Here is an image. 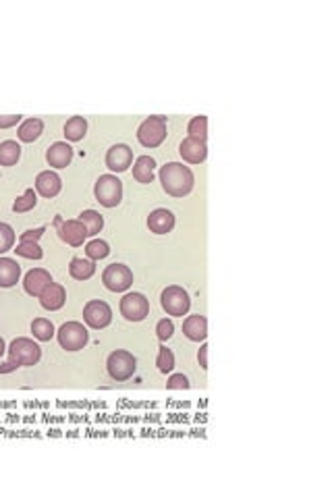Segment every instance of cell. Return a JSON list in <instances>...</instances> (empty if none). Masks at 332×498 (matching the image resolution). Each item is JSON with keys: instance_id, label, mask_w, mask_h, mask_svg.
Returning a JSON list of instances; mask_svg holds the SVG:
<instances>
[{"instance_id": "cell-1", "label": "cell", "mask_w": 332, "mask_h": 498, "mask_svg": "<svg viewBox=\"0 0 332 498\" xmlns=\"http://www.w3.org/2000/svg\"><path fill=\"white\" fill-rule=\"evenodd\" d=\"M160 183L162 189L173 197H185L191 193L195 185V177L189 166L181 162H168L160 168Z\"/></svg>"}, {"instance_id": "cell-2", "label": "cell", "mask_w": 332, "mask_h": 498, "mask_svg": "<svg viewBox=\"0 0 332 498\" xmlns=\"http://www.w3.org/2000/svg\"><path fill=\"white\" fill-rule=\"evenodd\" d=\"M94 195L104 208H117L123 199V183L117 175H102L94 185Z\"/></svg>"}, {"instance_id": "cell-3", "label": "cell", "mask_w": 332, "mask_h": 498, "mask_svg": "<svg viewBox=\"0 0 332 498\" xmlns=\"http://www.w3.org/2000/svg\"><path fill=\"white\" fill-rule=\"evenodd\" d=\"M106 368H108V374H110L113 380L125 382V380H129V378L135 374V370H137V359H135L133 353L119 349V351H113V353L108 355Z\"/></svg>"}, {"instance_id": "cell-4", "label": "cell", "mask_w": 332, "mask_h": 498, "mask_svg": "<svg viewBox=\"0 0 332 498\" xmlns=\"http://www.w3.org/2000/svg\"><path fill=\"white\" fill-rule=\"evenodd\" d=\"M137 139L144 148H158L166 139V117H150L137 129Z\"/></svg>"}, {"instance_id": "cell-5", "label": "cell", "mask_w": 332, "mask_h": 498, "mask_svg": "<svg viewBox=\"0 0 332 498\" xmlns=\"http://www.w3.org/2000/svg\"><path fill=\"white\" fill-rule=\"evenodd\" d=\"M9 357L17 366H36L42 357V349L36 341L19 337L9 347Z\"/></svg>"}, {"instance_id": "cell-6", "label": "cell", "mask_w": 332, "mask_h": 498, "mask_svg": "<svg viewBox=\"0 0 332 498\" xmlns=\"http://www.w3.org/2000/svg\"><path fill=\"white\" fill-rule=\"evenodd\" d=\"M160 303H162V310L168 314V316H179L183 318L189 308H191V299H189V293L183 289V287H166L160 295Z\"/></svg>"}, {"instance_id": "cell-7", "label": "cell", "mask_w": 332, "mask_h": 498, "mask_svg": "<svg viewBox=\"0 0 332 498\" xmlns=\"http://www.w3.org/2000/svg\"><path fill=\"white\" fill-rule=\"evenodd\" d=\"M57 337H59V343L65 351H79L90 341L88 328L81 322H65L57 330Z\"/></svg>"}, {"instance_id": "cell-8", "label": "cell", "mask_w": 332, "mask_h": 498, "mask_svg": "<svg viewBox=\"0 0 332 498\" xmlns=\"http://www.w3.org/2000/svg\"><path fill=\"white\" fill-rule=\"evenodd\" d=\"M102 283L113 293H123L133 285V272L125 264H110L102 272Z\"/></svg>"}, {"instance_id": "cell-9", "label": "cell", "mask_w": 332, "mask_h": 498, "mask_svg": "<svg viewBox=\"0 0 332 498\" xmlns=\"http://www.w3.org/2000/svg\"><path fill=\"white\" fill-rule=\"evenodd\" d=\"M84 320L90 328L94 330H102L113 322V310L106 301L102 299H92L86 303L84 308Z\"/></svg>"}, {"instance_id": "cell-10", "label": "cell", "mask_w": 332, "mask_h": 498, "mask_svg": "<svg viewBox=\"0 0 332 498\" xmlns=\"http://www.w3.org/2000/svg\"><path fill=\"white\" fill-rule=\"evenodd\" d=\"M121 314L129 322H141L150 314V301L141 293H127L121 299Z\"/></svg>"}, {"instance_id": "cell-11", "label": "cell", "mask_w": 332, "mask_h": 498, "mask_svg": "<svg viewBox=\"0 0 332 498\" xmlns=\"http://www.w3.org/2000/svg\"><path fill=\"white\" fill-rule=\"evenodd\" d=\"M133 162V150L125 143H115L106 152V166L113 172H125Z\"/></svg>"}, {"instance_id": "cell-12", "label": "cell", "mask_w": 332, "mask_h": 498, "mask_svg": "<svg viewBox=\"0 0 332 498\" xmlns=\"http://www.w3.org/2000/svg\"><path fill=\"white\" fill-rule=\"evenodd\" d=\"M179 154H181V158H183L185 162H189V164H202V162L206 160V156H208V146H206V141H202V139L187 137V139L181 141Z\"/></svg>"}, {"instance_id": "cell-13", "label": "cell", "mask_w": 332, "mask_h": 498, "mask_svg": "<svg viewBox=\"0 0 332 498\" xmlns=\"http://www.w3.org/2000/svg\"><path fill=\"white\" fill-rule=\"evenodd\" d=\"M59 237H61L67 245L79 247V245H84V241L88 239V230H86V226H84L79 220H65V222H61Z\"/></svg>"}, {"instance_id": "cell-14", "label": "cell", "mask_w": 332, "mask_h": 498, "mask_svg": "<svg viewBox=\"0 0 332 498\" xmlns=\"http://www.w3.org/2000/svg\"><path fill=\"white\" fill-rule=\"evenodd\" d=\"M63 189V181L55 170H44L36 177V191L42 197H57Z\"/></svg>"}, {"instance_id": "cell-15", "label": "cell", "mask_w": 332, "mask_h": 498, "mask_svg": "<svg viewBox=\"0 0 332 498\" xmlns=\"http://www.w3.org/2000/svg\"><path fill=\"white\" fill-rule=\"evenodd\" d=\"M52 283V277L48 270L44 268H34L26 275L23 279V287H26V293L32 295V297H40V293L46 289V285Z\"/></svg>"}, {"instance_id": "cell-16", "label": "cell", "mask_w": 332, "mask_h": 498, "mask_svg": "<svg viewBox=\"0 0 332 498\" xmlns=\"http://www.w3.org/2000/svg\"><path fill=\"white\" fill-rule=\"evenodd\" d=\"M46 160L52 168H67L73 160V148L67 141H57L48 148Z\"/></svg>"}, {"instance_id": "cell-17", "label": "cell", "mask_w": 332, "mask_h": 498, "mask_svg": "<svg viewBox=\"0 0 332 498\" xmlns=\"http://www.w3.org/2000/svg\"><path fill=\"white\" fill-rule=\"evenodd\" d=\"M148 228L156 235H166L175 228V214L166 208H158L148 216Z\"/></svg>"}, {"instance_id": "cell-18", "label": "cell", "mask_w": 332, "mask_h": 498, "mask_svg": "<svg viewBox=\"0 0 332 498\" xmlns=\"http://www.w3.org/2000/svg\"><path fill=\"white\" fill-rule=\"evenodd\" d=\"M65 301H67V293H65V289H63L59 283L46 285V289L40 293V303H42V308L48 310V312L61 310V308L65 306Z\"/></svg>"}, {"instance_id": "cell-19", "label": "cell", "mask_w": 332, "mask_h": 498, "mask_svg": "<svg viewBox=\"0 0 332 498\" xmlns=\"http://www.w3.org/2000/svg\"><path fill=\"white\" fill-rule=\"evenodd\" d=\"M183 335L193 341V343H199V341H206L208 337V320L199 314L195 316H189L185 322H183Z\"/></svg>"}, {"instance_id": "cell-20", "label": "cell", "mask_w": 332, "mask_h": 498, "mask_svg": "<svg viewBox=\"0 0 332 498\" xmlns=\"http://www.w3.org/2000/svg\"><path fill=\"white\" fill-rule=\"evenodd\" d=\"M21 279V266L11 258H0V287L11 289Z\"/></svg>"}, {"instance_id": "cell-21", "label": "cell", "mask_w": 332, "mask_h": 498, "mask_svg": "<svg viewBox=\"0 0 332 498\" xmlns=\"http://www.w3.org/2000/svg\"><path fill=\"white\" fill-rule=\"evenodd\" d=\"M154 168H156V160L152 156H139L133 164V177L137 183H152L154 181Z\"/></svg>"}, {"instance_id": "cell-22", "label": "cell", "mask_w": 332, "mask_h": 498, "mask_svg": "<svg viewBox=\"0 0 332 498\" xmlns=\"http://www.w3.org/2000/svg\"><path fill=\"white\" fill-rule=\"evenodd\" d=\"M42 131H44V123L40 119H26L17 129V137L26 143H32L42 135Z\"/></svg>"}, {"instance_id": "cell-23", "label": "cell", "mask_w": 332, "mask_h": 498, "mask_svg": "<svg viewBox=\"0 0 332 498\" xmlns=\"http://www.w3.org/2000/svg\"><path fill=\"white\" fill-rule=\"evenodd\" d=\"M69 275L75 281H88L96 275V264L92 260H84V258H73L71 266H69Z\"/></svg>"}, {"instance_id": "cell-24", "label": "cell", "mask_w": 332, "mask_h": 498, "mask_svg": "<svg viewBox=\"0 0 332 498\" xmlns=\"http://www.w3.org/2000/svg\"><path fill=\"white\" fill-rule=\"evenodd\" d=\"M21 158V146L13 139L0 143V166H15Z\"/></svg>"}, {"instance_id": "cell-25", "label": "cell", "mask_w": 332, "mask_h": 498, "mask_svg": "<svg viewBox=\"0 0 332 498\" xmlns=\"http://www.w3.org/2000/svg\"><path fill=\"white\" fill-rule=\"evenodd\" d=\"M77 220L86 226L88 237H96V235L102 230V226H104V218H102V214L96 212V210H84Z\"/></svg>"}, {"instance_id": "cell-26", "label": "cell", "mask_w": 332, "mask_h": 498, "mask_svg": "<svg viewBox=\"0 0 332 498\" xmlns=\"http://www.w3.org/2000/svg\"><path fill=\"white\" fill-rule=\"evenodd\" d=\"M88 133V121L84 117H71L65 123V137L69 141H81Z\"/></svg>"}, {"instance_id": "cell-27", "label": "cell", "mask_w": 332, "mask_h": 498, "mask_svg": "<svg viewBox=\"0 0 332 498\" xmlns=\"http://www.w3.org/2000/svg\"><path fill=\"white\" fill-rule=\"evenodd\" d=\"M32 332H34V337H36L38 341H42V343L50 341V339L57 335L55 324H52L50 320H46V318H36V320L32 322Z\"/></svg>"}, {"instance_id": "cell-28", "label": "cell", "mask_w": 332, "mask_h": 498, "mask_svg": "<svg viewBox=\"0 0 332 498\" xmlns=\"http://www.w3.org/2000/svg\"><path fill=\"white\" fill-rule=\"evenodd\" d=\"M108 254H110V247H108V243L102 241V239H92V241L86 245V256H88L92 262L104 260V258H108Z\"/></svg>"}, {"instance_id": "cell-29", "label": "cell", "mask_w": 332, "mask_h": 498, "mask_svg": "<svg viewBox=\"0 0 332 498\" xmlns=\"http://www.w3.org/2000/svg\"><path fill=\"white\" fill-rule=\"evenodd\" d=\"M187 133H189V137H193V139L206 141V139H208V117H204V114L193 117V119L189 121V125H187Z\"/></svg>"}, {"instance_id": "cell-30", "label": "cell", "mask_w": 332, "mask_h": 498, "mask_svg": "<svg viewBox=\"0 0 332 498\" xmlns=\"http://www.w3.org/2000/svg\"><path fill=\"white\" fill-rule=\"evenodd\" d=\"M15 254L21 258H28V260H42V256H44L38 241H21L15 249Z\"/></svg>"}, {"instance_id": "cell-31", "label": "cell", "mask_w": 332, "mask_h": 498, "mask_svg": "<svg viewBox=\"0 0 332 498\" xmlns=\"http://www.w3.org/2000/svg\"><path fill=\"white\" fill-rule=\"evenodd\" d=\"M36 203H38V195H36V191H34V189H28V191H26L21 197H17V201L13 203V212H15V214L30 212V210L36 208Z\"/></svg>"}, {"instance_id": "cell-32", "label": "cell", "mask_w": 332, "mask_h": 498, "mask_svg": "<svg viewBox=\"0 0 332 498\" xmlns=\"http://www.w3.org/2000/svg\"><path fill=\"white\" fill-rule=\"evenodd\" d=\"M15 245V230L11 224L7 222H0V254H5L9 252V249H13Z\"/></svg>"}, {"instance_id": "cell-33", "label": "cell", "mask_w": 332, "mask_h": 498, "mask_svg": "<svg viewBox=\"0 0 332 498\" xmlns=\"http://www.w3.org/2000/svg\"><path fill=\"white\" fill-rule=\"evenodd\" d=\"M156 366H158V370H160L162 374L173 372V368H175V355H173V351L166 349V347H160V351H158V359H156Z\"/></svg>"}, {"instance_id": "cell-34", "label": "cell", "mask_w": 332, "mask_h": 498, "mask_svg": "<svg viewBox=\"0 0 332 498\" xmlns=\"http://www.w3.org/2000/svg\"><path fill=\"white\" fill-rule=\"evenodd\" d=\"M173 332H175V324H173V320H160L158 324H156V335H158V339L160 341H168L170 337H173Z\"/></svg>"}, {"instance_id": "cell-35", "label": "cell", "mask_w": 332, "mask_h": 498, "mask_svg": "<svg viewBox=\"0 0 332 498\" xmlns=\"http://www.w3.org/2000/svg\"><path fill=\"white\" fill-rule=\"evenodd\" d=\"M166 388H170V390H187L189 388V380L183 374H173L168 378V382H166Z\"/></svg>"}, {"instance_id": "cell-36", "label": "cell", "mask_w": 332, "mask_h": 498, "mask_svg": "<svg viewBox=\"0 0 332 498\" xmlns=\"http://www.w3.org/2000/svg\"><path fill=\"white\" fill-rule=\"evenodd\" d=\"M21 123V114H0V129H11Z\"/></svg>"}, {"instance_id": "cell-37", "label": "cell", "mask_w": 332, "mask_h": 498, "mask_svg": "<svg viewBox=\"0 0 332 498\" xmlns=\"http://www.w3.org/2000/svg\"><path fill=\"white\" fill-rule=\"evenodd\" d=\"M44 235V228H36V230H26L19 239L21 241H38Z\"/></svg>"}, {"instance_id": "cell-38", "label": "cell", "mask_w": 332, "mask_h": 498, "mask_svg": "<svg viewBox=\"0 0 332 498\" xmlns=\"http://www.w3.org/2000/svg\"><path fill=\"white\" fill-rule=\"evenodd\" d=\"M208 345L204 343L202 345V349H199V355H197V359H199V366H202V370H208Z\"/></svg>"}, {"instance_id": "cell-39", "label": "cell", "mask_w": 332, "mask_h": 498, "mask_svg": "<svg viewBox=\"0 0 332 498\" xmlns=\"http://www.w3.org/2000/svg\"><path fill=\"white\" fill-rule=\"evenodd\" d=\"M15 368H19L17 363H13V361H9V363H5L3 368H0V374H5V372H11V370H15Z\"/></svg>"}, {"instance_id": "cell-40", "label": "cell", "mask_w": 332, "mask_h": 498, "mask_svg": "<svg viewBox=\"0 0 332 498\" xmlns=\"http://www.w3.org/2000/svg\"><path fill=\"white\" fill-rule=\"evenodd\" d=\"M5 351H7V345H5V341H3V337H0V357L5 355Z\"/></svg>"}]
</instances>
